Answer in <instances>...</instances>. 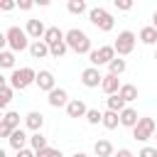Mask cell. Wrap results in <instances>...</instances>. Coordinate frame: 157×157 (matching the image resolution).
Returning <instances> with one entry per match:
<instances>
[{
	"label": "cell",
	"mask_w": 157,
	"mask_h": 157,
	"mask_svg": "<svg viewBox=\"0 0 157 157\" xmlns=\"http://www.w3.org/2000/svg\"><path fill=\"white\" fill-rule=\"evenodd\" d=\"M37 157H64L61 150H54V147H44L42 152H37Z\"/></svg>",
	"instance_id": "32"
},
{
	"label": "cell",
	"mask_w": 157,
	"mask_h": 157,
	"mask_svg": "<svg viewBox=\"0 0 157 157\" xmlns=\"http://www.w3.org/2000/svg\"><path fill=\"white\" fill-rule=\"evenodd\" d=\"M0 69L15 71V52H0Z\"/></svg>",
	"instance_id": "26"
},
{
	"label": "cell",
	"mask_w": 157,
	"mask_h": 157,
	"mask_svg": "<svg viewBox=\"0 0 157 157\" xmlns=\"http://www.w3.org/2000/svg\"><path fill=\"white\" fill-rule=\"evenodd\" d=\"M118 115H120V113L105 110V113H103V120H101V123H103V128H108V130H115V128L120 125V118H118Z\"/></svg>",
	"instance_id": "23"
},
{
	"label": "cell",
	"mask_w": 157,
	"mask_h": 157,
	"mask_svg": "<svg viewBox=\"0 0 157 157\" xmlns=\"http://www.w3.org/2000/svg\"><path fill=\"white\" fill-rule=\"evenodd\" d=\"M155 59H157V49H155Z\"/></svg>",
	"instance_id": "46"
},
{
	"label": "cell",
	"mask_w": 157,
	"mask_h": 157,
	"mask_svg": "<svg viewBox=\"0 0 157 157\" xmlns=\"http://www.w3.org/2000/svg\"><path fill=\"white\" fill-rule=\"evenodd\" d=\"M64 42H66V47L74 49L76 54H91V39H88V34H86L83 29H78V27L69 29V32L64 34Z\"/></svg>",
	"instance_id": "1"
},
{
	"label": "cell",
	"mask_w": 157,
	"mask_h": 157,
	"mask_svg": "<svg viewBox=\"0 0 157 157\" xmlns=\"http://www.w3.org/2000/svg\"><path fill=\"white\" fill-rule=\"evenodd\" d=\"M7 81H10V88H12V91H25L29 83L37 81V71L29 69V66H22V69H15Z\"/></svg>",
	"instance_id": "2"
},
{
	"label": "cell",
	"mask_w": 157,
	"mask_h": 157,
	"mask_svg": "<svg viewBox=\"0 0 157 157\" xmlns=\"http://www.w3.org/2000/svg\"><path fill=\"white\" fill-rule=\"evenodd\" d=\"M155 130H157V125H155L152 118H140L137 125L132 128V137H135L137 142H145V140L155 137Z\"/></svg>",
	"instance_id": "7"
},
{
	"label": "cell",
	"mask_w": 157,
	"mask_h": 157,
	"mask_svg": "<svg viewBox=\"0 0 157 157\" xmlns=\"http://www.w3.org/2000/svg\"><path fill=\"white\" fill-rule=\"evenodd\" d=\"M86 113H88V108H86V103L81 98H71L69 101V105H66V115L69 118H86Z\"/></svg>",
	"instance_id": "12"
},
{
	"label": "cell",
	"mask_w": 157,
	"mask_h": 157,
	"mask_svg": "<svg viewBox=\"0 0 157 157\" xmlns=\"http://www.w3.org/2000/svg\"><path fill=\"white\" fill-rule=\"evenodd\" d=\"M25 32H27V37L29 39H42L44 37V32H47V27H44V22L42 20H27V27H25Z\"/></svg>",
	"instance_id": "11"
},
{
	"label": "cell",
	"mask_w": 157,
	"mask_h": 157,
	"mask_svg": "<svg viewBox=\"0 0 157 157\" xmlns=\"http://www.w3.org/2000/svg\"><path fill=\"white\" fill-rule=\"evenodd\" d=\"M125 69H128V64H125V59H120V56H115V59L108 64V74H113V76H120Z\"/></svg>",
	"instance_id": "24"
},
{
	"label": "cell",
	"mask_w": 157,
	"mask_h": 157,
	"mask_svg": "<svg viewBox=\"0 0 157 157\" xmlns=\"http://www.w3.org/2000/svg\"><path fill=\"white\" fill-rule=\"evenodd\" d=\"M2 118H5V113H2V110H0V120H2Z\"/></svg>",
	"instance_id": "45"
},
{
	"label": "cell",
	"mask_w": 157,
	"mask_h": 157,
	"mask_svg": "<svg viewBox=\"0 0 157 157\" xmlns=\"http://www.w3.org/2000/svg\"><path fill=\"white\" fill-rule=\"evenodd\" d=\"M2 88H7V78L0 74V91H2Z\"/></svg>",
	"instance_id": "41"
},
{
	"label": "cell",
	"mask_w": 157,
	"mask_h": 157,
	"mask_svg": "<svg viewBox=\"0 0 157 157\" xmlns=\"http://www.w3.org/2000/svg\"><path fill=\"white\" fill-rule=\"evenodd\" d=\"M120 81H118V76H113V74H105L103 76V81H101V88H103V93L105 96H115L118 91H120Z\"/></svg>",
	"instance_id": "14"
},
{
	"label": "cell",
	"mask_w": 157,
	"mask_h": 157,
	"mask_svg": "<svg viewBox=\"0 0 157 157\" xmlns=\"http://www.w3.org/2000/svg\"><path fill=\"white\" fill-rule=\"evenodd\" d=\"M115 59V49H113V44H103V47H98V49H91V54H88V61H91V66H103V64H110Z\"/></svg>",
	"instance_id": "6"
},
{
	"label": "cell",
	"mask_w": 157,
	"mask_h": 157,
	"mask_svg": "<svg viewBox=\"0 0 157 157\" xmlns=\"http://www.w3.org/2000/svg\"><path fill=\"white\" fill-rule=\"evenodd\" d=\"M93 152H96V157H113V155H115V150H113L110 140H96Z\"/></svg>",
	"instance_id": "18"
},
{
	"label": "cell",
	"mask_w": 157,
	"mask_h": 157,
	"mask_svg": "<svg viewBox=\"0 0 157 157\" xmlns=\"http://www.w3.org/2000/svg\"><path fill=\"white\" fill-rule=\"evenodd\" d=\"M86 120H88V125H98V123L103 120V113H101V110H96V108H88Z\"/></svg>",
	"instance_id": "30"
},
{
	"label": "cell",
	"mask_w": 157,
	"mask_h": 157,
	"mask_svg": "<svg viewBox=\"0 0 157 157\" xmlns=\"http://www.w3.org/2000/svg\"><path fill=\"white\" fill-rule=\"evenodd\" d=\"M32 5H34L32 0H20V2H17V7H20V10H32Z\"/></svg>",
	"instance_id": "39"
},
{
	"label": "cell",
	"mask_w": 157,
	"mask_h": 157,
	"mask_svg": "<svg viewBox=\"0 0 157 157\" xmlns=\"http://www.w3.org/2000/svg\"><path fill=\"white\" fill-rule=\"evenodd\" d=\"M155 140H157V130H155Z\"/></svg>",
	"instance_id": "47"
},
{
	"label": "cell",
	"mask_w": 157,
	"mask_h": 157,
	"mask_svg": "<svg viewBox=\"0 0 157 157\" xmlns=\"http://www.w3.org/2000/svg\"><path fill=\"white\" fill-rule=\"evenodd\" d=\"M25 125L32 130V132H42V125H44V115L39 110H29L25 115Z\"/></svg>",
	"instance_id": "15"
},
{
	"label": "cell",
	"mask_w": 157,
	"mask_h": 157,
	"mask_svg": "<svg viewBox=\"0 0 157 157\" xmlns=\"http://www.w3.org/2000/svg\"><path fill=\"white\" fill-rule=\"evenodd\" d=\"M10 135H12V128L5 120H0V137H10Z\"/></svg>",
	"instance_id": "35"
},
{
	"label": "cell",
	"mask_w": 157,
	"mask_h": 157,
	"mask_svg": "<svg viewBox=\"0 0 157 157\" xmlns=\"http://www.w3.org/2000/svg\"><path fill=\"white\" fill-rule=\"evenodd\" d=\"M7 140H10V147H12L15 152H20V150H25V147H27V142H29V137H27V132H25L22 128H17V130H12V135H10Z\"/></svg>",
	"instance_id": "13"
},
{
	"label": "cell",
	"mask_w": 157,
	"mask_h": 157,
	"mask_svg": "<svg viewBox=\"0 0 157 157\" xmlns=\"http://www.w3.org/2000/svg\"><path fill=\"white\" fill-rule=\"evenodd\" d=\"M12 7H15V2H12V0H0V10H5V12H10Z\"/></svg>",
	"instance_id": "36"
},
{
	"label": "cell",
	"mask_w": 157,
	"mask_h": 157,
	"mask_svg": "<svg viewBox=\"0 0 157 157\" xmlns=\"http://www.w3.org/2000/svg\"><path fill=\"white\" fill-rule=\"evenodd\" d=\"M115 7L128 12V10H132V0H115Z\"/></svg>",
	"instance_id": "34"
},
{
	"label": "cell",
	"mask_w": 157,
	"mask_h": 157,
	"mask_svg": "<svg viewBox=\"0 0 157 157\" xmlns=\"http://www.w3.org/2000/svg\"><path fill=\"white\" fill-rule=\"evenodd\" d=\"M0 157H5V150H2V147H0Z\"/></svg>",
	"instance_id": "44"
},
{
	"label": "cell",
	"mask_w": 157,
	"mask_h": 157,
	"mask_svg": "<svg viewBox=\"0 0 157 157\" xmlns=\"http://www.w3.org/2000/svg\"><path fill=\"white\" fill-rule=\"evenodd\" d=\"M47 103L52 105V108H66L69 105V93L64 91V88H54V91H49L47 93Z\"/></svg>",
	"instance_id": "9"
},
{
	"label": "cell",
	"mask_w": 157,
	"mask_h": 157,
	"mask_svg": "<svg viewBox=\"0 0 157 157\" xmlns=\"http://www.w3.org/2000/svg\"><path fill=\"white\" fill-rule=\"evenodd\" d=\"M17 157H37V155H34V150H32V147H25V150H20V152H17Z\"/></svg>",
	"instance_id": "37"
},
{
	"label": "cell",
	"mask_w": 157,
	"mask_h": 157,
	"mask_svg": "<svg viewBox=\"0 0 157 157\" xmlns=\"http://www.w3.org/2000/svg\"><path fill=\"white\" fill-rule=\"evenodd\" d=\"M101 81H103V74H101L96 66H88V69L81 71V83H83L86 88H98Z\"/></svg>",
	"instance_id": "8"
},
{
	"label": "cell",
	"mask_w": 157,
	"mask_h": 157,
	"mask_svg": "<svg viewBox=\"0 0 157 157\" xmlns=\"http://www.w3.org/2000/svg\"><path fill=\"white\" fill-rule=\"evenodd\" d=\"M29 145H32V150H34V155H37V152H42L44 147H49V145H47V137H44L42 132H34V135L29 137Z\"/></svg>",
	"instance_id": "25"
},
{
	"label": "cell",
	"mask_w": 157,
	"mask_h": 157,
	"mask_svg": "<svg viewBox=\"0 0 157 157\" xmlns=\"http://www.w3.org/2000/svg\"><path fill=\"white\" fill-rule=\"evenodd\" d=\"M10 101H12V88L7 86V88L0 91V110H5V108L10 105Z\"/></svg>",
	"instance_id": "31"
},
{
	"label": "cell",
	"mask_w": 157,
	"mask_h": 157,
	"mask_svg": "<svg viewBox=\"0 0 157 157\" xmlns=\"http://www.w3.org/2000/svg\"><path fill=\"white\" fill-rule=\"evenodd\" d=\"M5 37H7V44H10L12 52H25V49H29V37H27V32H25L22 27H10V29L5 32Z\"/></svg>",
	"instance_id": "4"
},
{
	"label": "cell",
	"mask_w": 157,
	"mask_h": 157,
	"mask_svg": "<svg viewBox=\"0 0 157 157\" xmlns=\"http://www.w3.org/2000/svg\"><path fill=\"white\" fill-rule=\"evenodd\" d=\"M2 120H5V123L12 128V130H17V128H20V113H17V110H7Z\"/></svg>",
	"instance_id": "28"
},
{
	"label": "cell",
	"mask_w": 157,
	"mask_h": 157,
	"mask_svg": "<svg viewBox=\"0 0 157 157\" xmlns=\"http://www.w3.org/2000/svg\"><path fill=\"white\" fill-rule=\"evenodd\" d=\"M152 27H155V29H157V12H155V15H152Z\"/></svg>",
	"instance_id": "42"
},
{
	"label": "cell",
	"mask_w": 157,
	"mask_h": 157,
	"mask_svg": "<svg viewBox=\"0 0 157 157\" xmlns=\"http://www.w3.org/2000/svg\"><path fill=\"white\" fill-rule=\"evenodd\" d=\"M88 20H91V25L98 27L101 32H110V29L115 27L113 15H110L108 10H103V7H91V10H88Z\"/></svg>",
	"instance_id": "3"
},
{
	"label": "cell",
	"mask_w": 157,
	"mask_h": 157,
	"mask_svg": "<svg viewBox=\"0 0 157 157\" xmlns=\"http://www.w3.org/2000/svg\"><path fill=\"white\" fill-rule=\"evenodd\" d=\"M64 34H66V32H61L59 27H47V32H44L42 42L52 47V44H59V42H64Z\"/></svg>",
	"instance_id": "17"
},
{
	"label": "cell",
	"mask_w": 157,
	"mask_h": 157,
	"mask_svg": "<svg viewBox=\"0 0 157 157\" xmlns=\"http://www.w3.org/2000/svg\"><path fill=\"white\" fill-rule=\"evenodd\" d=\"M137 157H157V147H142L137 152Z\"/></svg>",
	"instance_id": "33"
},
{
	"label": "cell",
	"mask_w": 157,
	"mask_h": 157,
	"mask_svg": "<svg viewBox=\"0 0 157 157\" xmlns=\"http://www.w3.org/2000/svg\"><path fill=\"white\" fill-rule=\"evenodd\" d=\"M113 157H135V155H132V152H130L128 147H120V150H118V152H115Z\"/></svg>",
	"instance_id": "38"
},
{
	"label": "cell",
	"mask_w": 157,
	"mask_h": 157,
	"mask_svg": "<svg viewBox=\"0 0 157 157\" xmlns=\"http://www.w3.org/2000/svg\"><path fill=\"white\" fill-rule=\"evenodd\" d=\"M140 42H142V44H150V47L157 44V29H155L152 25H150V27H142V29H140Z\"/></svg>",
	"instance_id": "20"
},
{
	"label": "cell",
	"mask_w": 157,
	"mask_h": 157,
	"mask_svg": "<svg viewBox=\"0 0 157 157\" xmlns=\"http://www.w3.org/2000/svg\"><path fill=\"white\" fill-rule=\"evenodd\" d=\"M66 7H69V12H71V15H83V12L88 10L83 0H69V2H66Z\"/></svg>",
	"instance_id": "27"
},
{
	"label": "cell",
	"mask_w": 157,
	"mask_h": 157,
	"mask_svg": "<svg viewBox=\"0 0 157 157\" xmlns=\"http://www.w3.org/2000/svg\"><path fill=\"white\" fill-rule=\"evenodd\" d=\"M135 42H137L135 32L123 29V32H118V37H115V42H113V49L118 52V56H125V54H130V52L135 49Z\"/></svg>",
	"instance_id": "5"
},
{
	"label": "cell",
	"mask_w": 157,
	"mask_h": 157,
	"mask_svg": "<svg viewBox=\"0 0 157 157\" xmlns=\"http://www.w3.org/2000/svg\"><path fill=\"white\" fill-rule=\"evenodd\" d=\"M66 49H69L66 42H59V44H52V47H49V54H52L54 59H61V56L66 54Z\"/></svg>",
	"instance_id": "29"
},
{
	"label": "cell",
	"mask_w": 157,
	"mask_h": 157,
	"mask_svg": "<svg viewBox=\"0 0 157 157\" xmlns=\"http://www.w3.org/2000/svg\"><path fill=\"white\" fill-rule=\"evenodd\" d=\"M118 118H120V125H123V128H130V130H132V128L137 125V120H140V118H137V110H135V108H128V105H125V110H123Z\"/></svg>",
	"instance_id": "16"
},
{
	"label": "cell",
	"mask_w": 157,
	"mask_h": 157,
	"mask_svg": "<svg viewBox=\"0 0 157 157\" xmlns=\"http://www.w3.org/2000/svg\"><path fill=\"white\" fill-rule=\"evenodd\" d=\"M74 157H88V155H86V152H76Z\"/></svg>",
	"instance_id": "43"
},
{
	"label": "cell",
	"mask_w": 157,
	"mask_h": 157,
	"mask_svg": "<svg viewBox=\"0 0 157 157\" xmlns=\"http://www.w3.org/2000/svg\"><path fill=\"white\" fill-rule=\"evenodd\" d=\"M37 86H39V91H54L56 88V81H54V74L52 71H47V69H42L39 74H37V81H34Z\"/></svg>",
	"instance_id": "10"
},
{
	"label": "cell",
	"mask_w": 157,
	"mask_h": 157,
	"mask_svg": "<svg viewBox=\"0 0 157 157\" xmlns=\"http://www.w3.org/2000/svg\"><path fill=\"white\" fill-rule=\"evenodd\" d=\"M5 44H7V37L5 32H0V52H5Z\"/></svg>",
	"instance_id": "40"
},
{
	"label": "cell",
	"mask_w": 157,
	"mask_h": 157,
	"mask_svg": "<svg viewBox=\"0 0 157 157\" xmlns=\"http://www.w3.org/2000/svg\"><path fill=\"white\" fill-rule=\"evenodd\" d=\"M29 54H32V59H44V56H49V44L37 39V42L29 44Z\"/></svg>",
	"instance_id": "19"
},
{
	"label": "cell",
	"mask_w": 157,
	"mask_h": 157,
	"mask_svg": "<svg viewBox=\"0 0 157 157\" xmlns=\"http://www.w3.org/2000/svg\"><path fill=\"white\" fill-rule=\"evenodd\" d=\"M118 96H120L125 103H130V101H135V98H137V88H135L132 83H123V86H120V91H118Z\"/></svg>",
	"instance_id": "21"
},
{
	"label": "cell",
	"mask_w": 157,
	"mask_h": 157,
	"mask_svg": "<svg viewBox=\"0 0 157 157\" xmlns=\"http://www.w3.org/2000/svg\"><path fill=\"white\" fill-rule=\"evenodd\" d=\"M105 105H108V110H113V113H123L125 110V101L115 93V96H108L105 98Z\"/></svg>",
	"instance_id": "22"
}]
</instances>
